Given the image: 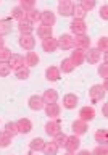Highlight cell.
<instances>
[{"label":"cell","instance_id":"6da1fadb","mask_svg":"<svg viewBox=\"0 0 108 155\" xmlns=\"http://www.w3.org/2000/svg\"><path fill=\"white\" fill-rule=\"evenodd\" d=\"M73 42H74V48L79 50H89L90 48V39L87 34H81V36H73Z\"/></svg>","mask_w":108,"mask_h":155},{"label":"cell","instance_id":"7a4b0ae2","mask_svg":"<svg viewBox=\"0 0 108 155\" xmlns=\"http://www.w3.org/2000/svg\"><path fill=\"white\" fill-rule=\"evenodd\" d=\"M105 94H106V91L103 89V86H100V84H94L89 89V97H90V100L94 102H100L102 99L105 97Z\"/></svg>","mask_w":108,"mask_h":155},{"label":"cell","instance_id":"3957f363","mask_svg":"<svg viewBox=\"0 0 108 155\" xmlns=\"http://www.w3.org/2000/svg\"><path fill=\"white\" fill-rule=\"evenodd\" d=\"M70 29L74 36H81V34L87 32V24H86L84 19H73L71 24H70Z\"/></svg>","mask_w":108,"mask_h":155},{"label":"cell","instance_id":"277c9868","mask_svg":"<svg viewBox=\"0 0 108 155\" xmlns=\"http://www.w3.org/2000/svg\"><path fill=\"white\" fill-rule=\"evenodd\" d=\"M57 42H58V48H61V50H71V48H74V42H73L71 34H61L57 39Z\"/></svg>","mask_w":108,"mask_h":155},{"label":"cell","instance_id":"5b68a950","mask_svg":"<svg viewBox=\"0 0 108 155\" xmlns=\"http://www.w3.org/2000/svg\"><path fill=\"white\" fill-rule=\"evenodd\" d=\"M73 10H74V3L70 0H61L58 2V13L61 16H73Z\"/></svg>","mask_w":108,"mask_h":155},{"label":"cell","instance_id":"8992f818","mask_svg":"<svg viewBox=\"0 0 108 155\" xmlns=\"http://www.w3.org/2000/svg\"><path fill=\"white\" fill-rule=\"evenodd\" d=\"M45 133L50 136V137H55L61 133V126H60V121L57 120H50L48 123L45 124Z\"/></svg>","mask_w":108,"mask_h":155},{"label":"cell","instance_id":"52a82bcc","mask_svg":"<svg viewBox=\"0 0 108 155\" xmlns=\"http://www.w3.org/2000/svg\"><path fill=\"white\" fill-rule=\"evenodd\" d=\"M57 21V16L55 13L52 12V10H44V12H41V24H45V26H53Z\"/></svg>","mask_w":108,"mask_h":155},{"label":"cell","instance_id":"ba28073f","mask_svg":"<svg viewBox=\"0 0 108 155\" xmlns=\"http://www.w3.org/2000/svg\"><path fill=\"white\" fill-rule=\"evenodd\" d=\"M70 60L73 61V65H74V66H81L82 63L86 61V52L84 50H79V48H73Z\"/></svg>","mask_w":108,"mask_h":155},{"label":"cell","instance_id":"9c48e42d","mask_svg":"<svg viewBox=\"0 0 108 155\" xmlns=\"http://www.w3.org/2000/svg\"><path fill=\"white\" fill-rule=\"evenodd\" d=\"M73 133H74V136H82V134H86L87 133V129H89V126H87V123L86 121H82V120H79L77 118L76 121H73Z\"/></svg>","mask_w":108,"mask_h":155},{"label":"cell","instance_id":"30bf717a","mask_svg":"<svg viewBox=\"0 0 108 155\" xmlns=\"http://www.w3.org/2000/svg\"><path fill=\"white\" fill-rule=\"evenodd\" d=\"M79 145H81V140L77 136H68L66 137V144H65V149L68 150V152H71V153H74L77 149H79Z\"/></svg>","mask_w":108,"mask_h":155},{"label":"cell","instance_id":"8fae6325","mask_svg":"<svg viewBox=\"0 0 108 155\" xmlns=\"http://www.w3.org/2000/svg\"><path fill=\"white\" fill-rule=\"evenodd\" d=\"M95 118V110L94 107H82V108L79 110V120L86 121V123H89V121H92Z\"/></svg>","mask_w":108,"mask_h":155},{"label":"cell","instance_id":"7c38bea8","mask_svg":"<svg viewBox=\"0 0 108 155\" xmlns=\"http://www.w3.org/2000/svg\"><path fill=\"white\" fill-rule=\"evenodd\" d=\"M19 47L28 52H32L34 47H36V39L32 36H21L19 37Z\"/></svg>","mask_w":108,"mask_h":155},{"label":"cell","instance_id":"4fadbf2b","mask_svg":"<svg viewBox=\"0 0 108 155\" xmlns=\"http://www.w3.org/2000/svg\"><path fill=\"white\" fill-rule=\"evenodd\" d=\"M16 128H18L19 134H28L32 131V123H31V120H28V118H21V120L16 121Z\"/></svg>","mask_w":108,"mask_h":155},{"label":"cell","instance_id":"5bb4252c","mask_svg":"<svg viewBox=\"0 0 108 155\" xmlns=\"http://www.w3.org/2000/svg\"><path fill=\"white\" fill-rule=\"evenodd\" d=\"M102 58V53L97 50V48H89V50H86V61H89V65H97V63L100 61Z\"/></svg>","mask_w":108,"mask_h":155},{"label":"cell","instance_id":"9a60e30c","mask_svg":"<svg viewBox=\"0 0 108 155\" xmlns=\"http://www.w3.org/2000/svg\"><path fill=\"white\" fill-rule=\"evenodd\" d=\"M28 104H29V108L34 110V111H39V110H42L44 107H45V104H44L41 95H31L29 100H28Z\"/></svg>","mask_w":108,"mask_h":155},{"label":"cell","instance_id":"2e32d148","mask_svg":"<svg viewBox=\"0 0 108 155\" xmlns=\"http://www.w3.org/2000/svg\"><path fill=\"white\" fill-rule=\"evenodd\" d=\"M42 48H44V52H47V53H53L58 48L57 39L53 36L48 37V39H44V41H42Z\"/></svg>","mask_w":108,"mask_h":155},{"label":"cell","instance_id":"e0dca14e","mask_svg":"<svg viewBox=\"0 0 108 155\" xmlns=\"http://www.w3.org/2000/svg\"><path fill=\"white\" fill-rule=\"evenodd\" d=\"M41 97H42V100H44V104H45V105L57 104V100H58V92H57L55 89H47Z\"/></svg>","mask_w":108,"mask_h":155},{"label":"cell","instance_id":"ac0fdd59","mask_svg":"<svg viewBox=\"0 0 108 155\" xmlns=\"http://www.w3.org/2000/svg\"><path fill=\"white\" fill-rule=\"evenodd\" d=\"M8 66L11 68V70L16 71L18 68L24 66V57H23V55H19V53H13L11 58H10V61H8Z\"/></svg>","mask_w":108,"mask_h":155},{"label":"cell","instance_id":"d6986e66","mask_svg":"<svg viewBox=\"0 0 108 155\" xmlns=\"http://www.w3.org/2000/svg\"><path fill=\"white\" fill-rule=\"evenodd\" d=\"M77 102H79V99H77L76 94H66L65 97H63V107H65V108H68V110L76 108Z\"/></svg>","mask_w":108,"mask_h":155},{"label":"cell","instance_id":"ffe728a7","mask_svg":"<svg viewBox=\"0 0 108 155\" xmlns=\"http://www.w3.org/2000/svg\"><path fill=\"white\" fill-rule=\"evenodd\" d=\"M44 108H45V115H47L50 120H55V118H58V116H60V111H61V108H60V105H58V104H50V105H45Z\"/></svg>","mask_w":108,"mask_h":155},{"label":"cell","instance_id":"44dd1931","mask_svg":"<svg viewBox=\"0 0 108 155\" xmlns=\"http://www.w3.org/2000/svg\"><path fill=\"white\" fill-rule=\"evenodd\" d=\"M18 31L21 32V36H32L34 26L29 21H26V19H23V21L18 23Z\"/></svg>","mask_w":108,"mask_h":155},{"label":"cell","instance_id":"7402d4cb","mask_svg":"<svg viewBox=\"0 0 108 155\" xmlns=\"http://www.w3.org/2000/svg\"><path fill=\"white\" fill-rule=\"evenodd\" d=\"M26 21H29L31 24H36V23H41V12L34 7L31 10L26 12Z\"/></svg>","mask_w":108,"mask_h":155},{"label":"cell","instance_id":"603a6c76","mask_svg":"<svg viewBox=\"0 0 108 155\" xmlns=\"http://www.w3.org/2000/svg\"><path fill=\"white\" fill-rule=\"evenodd\" d=\"M44 147H45V140H44L42 137H34L31 142H29L31 152H42Z\"/></svg>","mask_w":108,"mask_h":155},{"label":"cell","instance_id":"cb8c5ba5","mask_svg":"<svg viewBox=\"0 0 108 155\" xmlns=\"http://www.w3.org/2000/svg\"><path fill=\"white\" fill-rule=\"evenodd\" d=\"M60 76H61V73H60V70H58L57 66H48L45 70V78L48 81H58Z\"/></svg>","mask_w":108,"mask_h":155},{"label":"cell","instance_id":"d4e9b609","mask_svg":"<svg viewBox=\"0 0 108 155\" xmlns=\"http://www.w3.org/2000/svg\"><path fill=\"white\" fill-rule=\"evenodd\" d=\"M24 63H26V66H28V68L39 65V55H37L36 52H28V53H26V57H24Z\"/></svg>","mask_w":108,"mask_h":155},{"label":"cell","instance_id":"484cf974","mask_svg":"<svg viewBox=\"0 0 108 155\" xmlns=\"http://www.w3.org/2000/svg\"><path fill=\"white\" fill-rule=\"evenodd\" d=\"M37 37L39 39H48L52 37V28L50 26H45V24H41V26H37Z\"/></svg>","mask_w":108,"mask_h":155},{"label":"cell","instance_id":"4316f807","mask_svg":"<svg viewBox=\"0 0 108 155\" xmlns=\"http://www.w3.org/2000/svg\"><path fill=\"white\" fill-rule=\"evenodd\" d=\"M74 65H73V61L70 60V58H63L61 60V63H60V68H58V70H60V73H73V70H74Z\"/></svg>","mask_w":108,"mask_h":155},{"label":"cell","instance_id":"83f0119b","mask_svg":"<svg viewBox=\"0 0 108 155\" xmlns=\"http://www.w3.org/2000/svg\"><path fill=\"white\" fill-rule=\"evenodd\" d=\"M10 32H11V19H0V36H7Z\"/></svg>","mask_w":108,"mask_h":155},{"label":"cell","instance_id":"f1b7e54d","mask_svg":"<svg viewBox=\"0 0 108 155\" xmlns=\"http://www.w3.org/2000/svg\"><path fill=\"white\" fill-rule=\"evenodd\" d=\"M58 150H60V149H58V145L52 140V142H45V147H44L42 152L45 155H58Z\"/></svg>","mask_w":108,"mask_h":155},{"label":"cell","instance_id":"f546056e","mask_svg":"<svg viewBox=\"0 0 108 155\" xmlns=\"http://www.w3.org/2000/svg\"><path fill=\"white\" fill-rule=\"evenodd\" d=\"M11 18L13 19H16V21H23V19H26V12L21 8V7H15L11 10Z\"/></svg>","mask_w":108,"mask_h":155},{"label":"cell","instance_id":"4dcf8cb0","mask_svg":"<svg viewBox=\"0 0 108 155\" xmlns=\"http://www.w3.org/2000/svg\"><path fill=\"white\" fill-rule=\"evenodd\" d=\"M94 137H95L97 142L106 144V142H108V131H106V129H97L95 134H94Z\"/></svg>","mask_w":108,"mask_h":155},{"label":"cell","instance_id":"1f68e13d","mask_svg":"<svg viewBox=\"0 0 108 155\" xmlns=\"http://www.w3.org/2000/svg\"><path fill=\"white\" fill-rule=\"evenodd\" d=\"M29 74H31V70L24 65V66H21V68H18L16 71H15V76L18 78V79H21V81H24V79H28L29 78Z\"/></svg>","mask_w":108,"mask_h":155},{"label":"cell","instance_id":"d6a6232c","mask_svg":"<svg viewBox=\"0 0 108 155\" xmlns=\"http://www.w3.org/2000/svg\"><path fill=\"white\" fill-rule=\"evenodd\" d=\"M11 136H10L8 133H5V131H0V147H8L10 144H11Z\"/></svg>","mask_w":108,"mask_h":155},{"label":"cell","instance_id":"836d02e7","mask_svg":"<svg viewBox=\"0 0 108 155\" xmlns=\"http://www.w3.org/2000/svg\"><path fill=\"white\" fill-rule=\"evenodd\" d=\"M97 50H99L100 53H106V50H108V37H100L99 39V42H97Z\"/></svg>","mask_w":108,"mask_h":155},{"label":"cell","instance_id":"e575fe53","mask_svg":"<svg viewBox=\"0 0 108 155\" xmlns=\"http://www.w3.org/2000/svg\"><path fill=\"white\" fill-rule=\"evenodd\" d=\"M11 50L7 47H3V48H0V63H8L10 61V58H11Z\"/></svg>","mask_w":108,"mask_h":155},{"label":"cell","instance_id":"d590c367","mask_svg":"<svg viewBox=\"0 0 108 155\" xmlns=\"http://www.w3.org/2000/svg\"><path fill=\"white\" fill-rule=\"evenodd\" d=\"M86 12L84 8L81 7V5H74V10H73V16H74V19H84L86 18Z\"/></svg>","mask_w":108,"mask_h":155},{"label":"cell","instance_id":"8d00e7d4","mask_svg":"<svg viewBox=\"0 0 108 155\" xmlns=\"http://www.w3.org/2000/svg\"><path fill=\"white\" fill-rule=\"evenodd\" d=\"M5 133H8L11 137L18 134V128H16V123H13V121H8L7 124H5Z\"/></svg>","mask_w":108,"mask_h":155},{"label":"cell","instance_id":"74e56055","mask_svg":"<svg viewBox=\"0 0 108 155\" xmlns=\"http://www.w3.org/2000/svg\"><path fill=\"white\" fill-rule=\"evenodd\" d=\"M92 155H108V147H106V144H100V145H97V147L90 152Z\"/></svg>","mask_w":108,"mask_h":155},{"label":"cell","instance_id":"f35d334b","mask_svg":"<svg viewBox=\"0 0 108 155\" xmlns=\"http://www.w3.org/2000/svg\"><path fill=\"white\" fill-rule=\"evenodd\" d=\"M81 7L84 8L86 13H89L90 10L95 8V0H82V2H81Z\"/></svg>","mask_w":108,"mask_h":155},{"label":"cell","instance_id":"ab89813d","mask_svg":"<svg viewBox=\"0 0 108 155\" xmlns=\"http://www.w3.org/2000/svg\"><path fill=\"white\" fill-rule=\"evenodd\" d=\"M66 137H68L66 134L60 133L58 136H55V139H53V142H55V144L58 145V149H60V147H65V144H66Z\"/></svg>","mask_w":108,"mask_h":155},{"label":"cell","instance_id":"60d3db41","mask_svg":"<svg viewBox=\"0 0 108 155\" xmlns=\"http://www.w3.org/2000/svg\"><path fill=\"white\" fill-rule=\"evenodd\" d=\"M11 73V68L8 66V63H0V78H7Z\"/></svg>","mask_w":108,"mask_h":155},{"label":"cell","instance_id":"b9f144b4","mask_svg":"<svg viewBox=\"0 0 108 155\" xmlns=\"http://www.w3.org/2000/svg\"><path fill=\"white\" fill-rule=\"evenodd\" d=\"M18 7H21V8L24 10V12H28V10H31V8H34V7H36V3H34L32 0H21Z\"/></svg>","mask_w":108,"mask_h":155},{"label":"cell","instance_id":"7bdbcfd3","mask_svg":"<svg viewBox=\"0 0 108 155\" xmlns=\"http://www.w3.org/2000/svg\"><path fill=\"white\" fill-rule=\"evenodd\" d=\"M99 74L106 81V78H108V63H106V61H103V63L99 66Z\"/></svg>","mask_w":108,"mask_h":155},{"label":"cell","instance_id":"ee69618b","mask_svg":"<svg viewBox=\"0 0 108 155\" xmlns=\"http://www.w3.org/2000/svg\"><path fill=\"white\" fill-rule=\"evenodd\" d=\"M100 18L103 19V21H106V19H108V5H102V8H100Z\"/></svg>","mask_w":108,"mask_h":155},{"label":"cell","instance_id":"f6af8a7d","mask_svg":"<svg viewBox=\"0 0 108 155\" xmlns=\"http://www.w3.org/2000/svg\"><path fill=\"white\" fill-rule=\"evenodd\" d=\"M76 155H92V153L89 152V150H79V152H77Z\"/></svg>","mask_w":108,"mask_h":155},{"label":"cell","instance_id":"bcb514c9","mask_svg":"<svg viewBox=\"0 0 108 155\" xmlns=\"http://www.w3.org/2000/svg\"><path fill=\"white\" fill-rule=\"evenodd\" d=\"M5 47V39H3V36H0V48H3Z\"/></svg>","mask_w":108,"mask_h":155},{"label":"cell","instance_id":"7dc6e473","mask_svg":"<svg viewBox=\"0 0 108 155\" xmlns=\"http://www.w3.org/2000/svg\"><path fill=\"white\" fill-rule=\"evenodd\" d=\"M106 108H108V107H106V104H105V105H103V115H105V116H106Z\"/></svg>","mask_w":108,"mask_h":155},{"label":"cell","instance_id":"c3c4849f","mask_svg":"<svg viewBox=\"0 0 108 155\" xmlns=\"http://www.w3.org/2000/svg\"><path fill=\"white\" fill-rule=\"evenodd\" d=\"M63 155H74V153H71V152H66V153H63Z\"/></svg>","mask_w":108,"mask_h":155},{"label":"cell","instance_id":"681fc988","mask_svg":"<svg viewBox=\"0 0 108 155\" xmlns=\"http://www.w3.org/2000/svg\"><path fill=\"white\" fill-rule=\"evenodd\" d=\"M28 155H34V153H28Z\"/></svg>","mask_w":108,"mask_h":155}]
</instances>
